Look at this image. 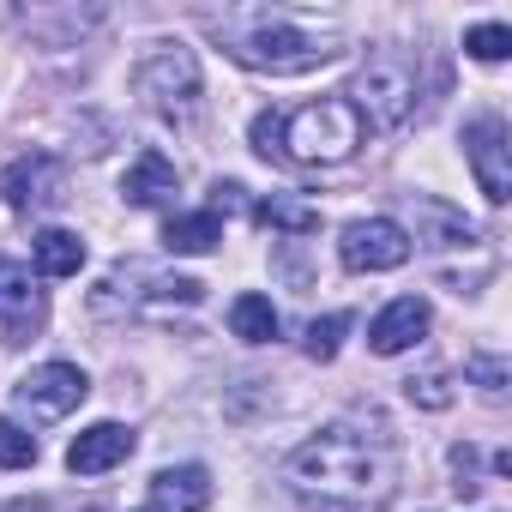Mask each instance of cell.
Segmentation results:
<instances>
[{"mask_svg":"<svg viewBox=\"0 0 512 512\" xmlns=\"http://www.w3.org/2000/svg\"><path fill=\"white\" fill-rule=\"evenodd\" d=\"M338 260L350 272H398L410 260V229L392 217H356L338 235Z\"/></svg>","mask_w":512,"mask_h":512,"instance_id":"cell-6","label":"cell"},{"mask_svg":"<svg viewBox=\"0 0 512 512\" xmlns=\"http://www.w3.org/2000/svg\"><path fill=\"white\" fill-rule=\"evenodd\" d=\"M404 392H410V404H428V410L452 404V386H446V374H422V380H404Z\"/></svg>","mask_w":512,"mask_h":512,"instance_id":"cell-24","label":"cell"},{"mask_svg":"<svg viewBox=\"0 0 512 512\" xmlns=\"http://www.w3.org/2000/svg\"><path fill=\"white\" fill-rule=\"evenodd\" d=\"M169 193H175V163L157 157V151H145V157L121 175V199H127V205H163Z\"/></svg>","mask_w":512,"mask_h":512,"instance_id":"cell-15","label":"cell"},{"mask_svg":"<svg viewBox=\"0 0 512 512\" xmlns=\"http://www.w3.org/2000/svg\"><path fill=\"white\" fill-rule=\"evenodd\" d=\"M344 332H350V314H326V320L308 326V344H302V350H308L314 362H332L338 344H344Z\"/></svg>","mask_w":512,"mask_h":512,"instance_id":"cell-21","label":"cell"},{"mask_svg":"<svg viewBox=\"0 0 512 512\" xmlns=\"http://www.w3.org/2000/svg\"><path fill=\"white\" fill-rule=\"evenodd\" d=\"M253 217L272 223V229H290V235H314V229H320V211H314V205H302V199H290V193L260 199V205H253Z\"/></svg>","mask_w":512,"mask_h":512,"instance_id":"cell-19","label":"cell"},{"mask_svg":"<svg viewBox=\"0 0 512 512\" xmlns=\"http://www.w3.org/2000/svg\"><path fill=\"white\" fill-rule=\"evenodd\" d=\"M37 464V434L13 416H0V470H25Z\"/></svg>","mask_w":512,"mask_h":512,"instance_id":"cell-20","label":"cell"},{"mask_svg":"<svg viewBox=\"0 0 512 512\" xmlns=\"http://www.w3.org/2000/svg\"><path fill=\"white\" fill-rule=\"evenodd\" d=\"M464 157L476 169V187L488 193V205L512 199V145H506V121L500 115H476L464 127Z\"/></svg>","mask_w":512,"mask_h":512,"instance_id":"cell-9","label":"cell"},{"mask_svg":"<svg viewBox=\"0 0 512 512\" xmlns=\"http://www.w3.org/2000/svg\"><path fill=\"white\" fill-rule=\"evenodd\" d=\"M284 482L314 512H386L398 494V446L386 428L332 422L284 458Z\"/></svg>","mask_w":512,"mask_h":512,"instance_id":"cell-1","label":"cell"},{"mask_svg":"<svg viewBox=\"0 0 512 512\" xmlns=\"http://www.w3.org/2000/svg\"><path fill=\"white\" fill-rule=\"evenodd\" d=\"M428 302L422 296H398V302H386L380 314H374V326H368V350L374 356H404L410 344H422L428 338Z\"/></svg>","mask_w":512,"mask_h":512,"instance_id":"cell-11","label":"cell"},{"mask_svg":"<svg viewBox=\"0 0 512 512\" xmlns=\"http://www.w3.org/2000/svg\"><path fill=\"white\" fill-rule=\"evenodd\" d=\"M470 380L482 386V398H494V404L506 398V362L500 356H470Z\"/></svg>","mask_w":512,"mask_h":512,"instance_id":"cell-23","label":"cell"},{"mask_svg":"<svg viewBox=\"0 0 512 512\" xmlns=\"http://www.w3.org/2000/svg\"><path fill=\"white\" fill-rule=\"evenodd\" d=\"M133 85H139V97L157 109V115H193V103H199V61L181 49V43H151V55L133 67Z\"/></svg>","mask_w":512,"mask_h":512,"instance_id":"cell-5","label":"cell"},{"mask_svg":"<svg viewBox=\"0 0 512 512\" xmlns=\"http://www.w3.org/2000/svg\"><path fill=\"white\" fill-rule=\"evenodd\" d=\"M217 241H223V217L217 211H181L163 229V247L169 253H211Z\"/></svg>","mask_w":512,"mask_h":512,"instance_id":"cell-16","label":"cell"},{"mask_svg":"<svg viewBox=\"0 0 512 512\" xmlns=\"http://www.w3.org/2000/svg\"><path fill=\"white\" fill-rule=\"evenodd\" d=\"M416 97H422V73H416V61L404 49H368V61L350 79V109L374 133L404 127L416 115Z\"/></svg>","mask_w":512,"mask_h":512,"instance_id":"cell-3","label":"cell"},{"mask_svg":"<svg viewBox=\"0 0 512 512\" xmlns=\"http://www.w3.org/2000/svg\"><path fill=\"white\" fill-rule=\"evenodd\" d=\"M229 332L241 344H272L278 338V308L266 296H235L229 302Z\"/></svg>","mask_w":512,"mask_h":512,"instance_id":"cell-18","label":"cell"},{"mask_svg":"<svg viewBox=\"0 0 512 512\" xmlns=\"http://www.w3.org/2000/svg\"><path fill=\"white\" fill-rule=\"evenodd\" d=\"M85 392H91V380H85L73 362H43V368H31V374L13 386V404H19L31 422H61V416H73V410L85 404Z\"/></svg>","mask_w":512,"mask_h":512,"instance_id":"cell-7","label":"cell"},{"mask_svg":"<svg viewBox=\"0 0 512 512\" xmlns=\"http://www.w3.org/2000/svg\"><path fill=\"white\" fill-rule=\"evenodd\" d=\"M49 326V296L37 290L31 266L0 253V344H31Z\"/></svg>","mask_w":512,"mask_h":512,"instance_id":"cell-8","label":"cell"},{"mask_svg":"<svg viewBox=\"0 0 512 512\" xmlns=\"http://www.w3.org/2000/svg\"><path fill=\"white\" fill-rule=\"evenodd\" d=\"M416 241L422 247H476V223L440 199H416Z\"/></svg>","mask_w":512,"mask_h":512,"instance_id":"cell-14","label":"cell"},{"mask_svg":"<svg viewBox=\"0 0 512 512\" xmlns=\"http://www.w3.org/2000/svg\"><path fill=\"white\" fill-rule=\"evenodd\" d=\"M362 133L368 127H362V115L344 97H320V103L284 115L278 157H290V163H344V157H356Z\"/></svg>","mask_w":512,"mask_h":512,"instance_id":"cell-4","label":"cell"},{"mask_svg":"<svg viewBox=\"0 0 512 512\" xmlns=\"http://www.w3.org/2000/svg\"><path fill=\"white\" fill-rule=\"evenodd\" d=\"M205 506H211V470L205 464H169L151 476L145 512H205Z\"/></svg>","mask_w":512,"mask_h":512,"instance_id":"cell-13","label":"cell"},{"mask_svg":"<svg viewBox=\"0 0 512 512\" xmlns=\"http://www.w3.org/2000/svg\"><path fill=\"white\" fill-rule=\"evenodd\" d=\"M229 55L241 67H260V73H308V67L338 61L344 43L338 37H320V31H302L284 13H253L247 25L229 31Z\"/></svg>","mask_w":512,"mask_h":512,"instance_id":"cell-2","label":"cell"},{"mask_svg":"<svg viewBox=\"0 0 512 512\" xmlns=\"http://www.w3.org/2000/svg\"><path fill=\"white\" fill-rule=\"evenodd\" d=\"M127 458H133V428H121V422H91L67 446V470L73 476H103V470H115Z\"/></svg>","mask_w":512,"mask_h":512,"instance_id":"cell-12","label":"cell"},{"mask_svg":"<svg viewBox=\"0 0 512 512\" xmlns=\"http://www.w3.org/2000/svg\"><path fill=\"white\" fill-rule=\"evenodd\" d=\"M31 253H37V272L43 278H79V266H85V241L73 229H43Z\"/></svg>","mask_w":512,"mask_h":512,"instance_id":"cell-17","label":"cell"},{"mask_svg":"<svg viewBox=\"0 0 512 512\" xmlns=\"http://www.w3.org/2000/svg\"><path fill=\"white\" fill-rule=\"evenodd\" d=\"M0 193H7V205H13V211H49V205H61V199H67V169H61V157L31 151V157H19V163L7 169Z\"/></svg>","mask_w":512,"mask_h":512,"instance_id":"cell-10","label":"cell"},{"mask_svg":"<svg viewBox=\"0 0 512 512\" xmlns=\"http://www.w3.org/2000/svg\"><path fill=\"white\" fill-rule=\"evenodd\" d=\"M278 133H284V115L278 109L253 115V151H260V157H278Z\"/></svg>","mask_w":512,"mask_h":512,"instance_id":"cell-25","label":"cell"},{"mask_svg":"<svg viewBox=\"0 0 512 512\" xmlns=\"http://www.w3.org/2000/svg\"><path fill=\"white\" fill-rule=\"evenodd\" d=\"M464 49L476 61H506L512 55V31L506 25H476V31H464Z\"/></svg>","mask_w":512,"mask_h":512,"instance_id":"cell-22","label":"cell"}]
</instances>
